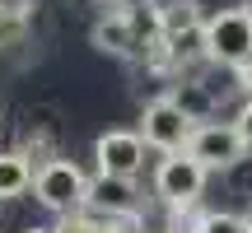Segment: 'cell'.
<instances>
[{
	"mask_svg": "<svg viewBox=\"0 0 252 233\" xmlns=\"http://www.w3.org/2000/svg\"><path fill=\"white\" fill-rule=\"evenodd\" d=\"M234 75H238V89H243L248 98H252V61L243 65V70H234Z\"/></svg>",
	"mask_w": 252,
	"mask_h": 233,
	"instance_id": "14",
	"label": "cell"
},
{
	"mask_svg": "<svg viewBox=\"0 0 252 233\" xmlns=\"http://www.w3.org/2000/svg\"><path fill=\"white\" fill-rule=\"evenodd\" d=\"M89 215H98V219H131V215H140L135 187L122 182V177H94L89 182Z\"/></svg>",
	"mask_w": 252,
	"mask_h": 233,
	"instance_id": "8",
	"label": "cell"
},
{
	"mask_svg": "<svg viewBox=\"0 0 252 233\" xmlns=\"http://www.w3.org/2000/svg\"><path fill=\"white\" fill-rule=\"evenodd\" d=\"M234 126H238V135H243V145H248V154H252V98H243V108H238Z\"/></svg>",
	"mask_w": 252,
	"mask_h": 233,
	"instance_id": "13",
	"label": "cell"
},
{
	"mask_svg": "<svg viewBox=\"0 0 252 233\" xmlns=\"http://www.w3.org/2000/svg\"><path fill=\"white\" fill-rule=\"evenodd\" d=\"M191 131H196V121H191L168 93L154 98V103H145V112H140V140H145V149L182 154L191 145Z\"/></svg>",
	"mask_w": 252,
	"mask_h": 233,
	"instance_id": "4",
	"label": "cell"
},
{
	"mask_svg": "<svg viewBox=\"0 0 252 233\" xmlns=\"http://www.w3.org/2000/svg\"><path fill=\"white\" fill-rule=\"evenodd\" d=\"M206 61L243 70L252 61V5H234L206 19Z\"/></svg>",
	"mask_w": 252,
	"mask_h": 233,
	"instance_id": "2",
	"label": "cell"
},
{
	"mask_svg": "<svg viewBox=\"0 0 252 233\" xmlns=\"http://www.w3.org/2000/svg\"><path fill=\"white\" fill-rule=\"evenodd\" d=\"M243 219H248V229H252V205H248V215H243Z\"/></svg>",
	"mask_w": 252,
	"mask_h": 233,
	"instance_id": "16",
	"label": "cell"
},
{
	"mask_svg": "<svg viewBox=\"0 0 252 233\" xmlns=\"http://www.w3.org/2000/svg\"><path fill=\"white\" fill-rule=\"evenodd\" d=\"M187 154L206 173H229V168H238V163L248 159V145H243V135H238L234 121H206V126L191 131Z\"/></svg>",
	"mask_w": 252,
	"mask_h": 233,
	"instance_id": "5",
	"label": "cell"
},
{
	"mask_svg": "<svg viewBox=\"0 0 252 233\" xmlns=\"http://www.w3.org/2000/svg\"><path fill=\"white\" fill-rule=\"evenodd\" d=\"M108 224H103L98 215H89V210H80V215H65V219H56V229L52 233H103Z\"/></svg>",
	"mask_w": 252,
	"mask_h": 233,
	"instance_id": "12",
	"label": "cell"
},
{
	"mask_svg": "<svg viewBox=\"0 0 252 233\" xmlns=\"http://www.w3.org/2000/svg\"><path fill=\"white\" fill-rule=\"evenodd\" d=\"M24 233H52V229H24Z\"/></svg>",
	"mask_w": 252,
	"mask_h": 233,
	"instance_id": "15",
	"label": "cell"
},
{
	"mask_svg": "<svg viewBox=\"0 0 252 233\" xmlns=\"http://www.w3.org/2000/svg\"><path fill=\"white\" fill-rule=\"evenodd\" d=\"M168 98L178 103V108L187 112V116H191V121H196V126L215 121V116H210V112H215V98H210V93L201 89L196 80H178V84H173V89H168Z\"/></svg>",
	"mask_w": 252,
	"mask_h": 233,
	"instance_id": "10",
	"label": "cell"
},
{
	"mask_svg": "<svg viewBox=\"0 0 252 233\" xmlns=\"http://www.w3.org/2000/svg\"><path fill=\"white\" fill-rule=\"evenodd\" d=\"M94 163H98V177L135 182V173L145 168V140H140V131H103L98 140H94Z\"/></svg>",
	"mask_w": 252,
	"mask_h": 233,
	"instance_id": "6",
	"label": "cell"
},
{
	"mask_svg": "<svg viewBox=\"0 0 252 233\" xmlns=\"http://www.w3.org/2000/svg\"><path fill=\"white\" fill-rule=\"evenodd\" d=\"M191 233H252L243 215H229V210H206V215L191 224Z\"/></svg>",
	"mask_w": 252,
	"mask_h": 233,
	"instance_id": "11",
	"label": "cell"
},
{
	"mask_svg": "<svg viewBox=\"0 0 252 233\" xmlns=\"http://www.w3.org/2000/svg\"><path fill=\"white\" fill-rule=\"evenodd\" d=\"M33 177H37V168L19 149H5V154H0V201L24 196V191L33 187Z\"/></svg>",
	"mask_w": 252,
	"mask_h": 233,
	"instance_id": "9",
	"label": "cell"
},
{
	"mask_svg": "<svg viewBox=\"0 0 252 233\" xmlns=\"http://www.w3.org/2000/svg\"><path fill=\"white\" fill-rule=\"evenodd\" d=\"M135 33H140V19H135L126 5H108L98 14V24H94L89 42L98 47V52H108V56H131L135 47H140Z\"/></svg>",
	"mask_w": 252,
	"mask_h": 233,
	"instance_id": "7",
	"label": "cell"
},
{
	"mask_svg": "<svg viewBox=\"0 0 252 233\" xmlns=\"http://www.w3.org/2000/svg\"><path fill=\"white\" fill-rule=\"evenodd\" d=\"M206 177H210V173L201 168L187 149H182V154H163L159 168H154V191H159V201L173 210V215H182V210H191L201 201Z\"/></svg>",
	"mask_w": 252,
	"mask_h": 233,
	"instance_id": "3",
	"label": "cell"
},
{
	"mask_svg": "<svg viewBox=\"0 0 252 233\" xmlns=\"http://www.w3.org/2000/svg\"><path fill=\"white\" fill-rule=\"evenodd\" d=\"M33 196L42 201L52 215H80L89 210V177L75 159H52V163H37V177H33Z\"/></svg>",
	"mask_w": 252,
	"mask_h": 233,
	"instance_id": "1",
	"label": "cell"
}]
</instances>
